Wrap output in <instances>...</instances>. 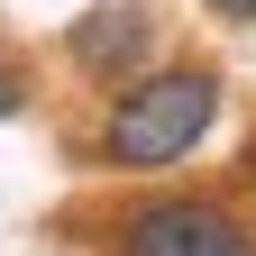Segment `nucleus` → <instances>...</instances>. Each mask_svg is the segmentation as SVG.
Returning a JSON list of instances; mask_svg holds the SVG:
<instances>
[{
    "label": "nucleus",
    "instance_id": "obj_1",
    "mask_svg": "<svg viewBox=\"0 0 256 256\" xmlns=\"http://www.w3.org/2000/svg\"><path fill=\"white\" fill-rule=\"evenodd\" d=\"M220 119V74L210 64H146L119 82L101 119V165L110 174H174Z\"/></svg>",
    "mask_w": 256,
    "mask_h": 256
},
{
    "label": "nucleus",
    "instance_id": "obj_2",
    "mask_svg": "<svg viewBox=\"0 0 256 256\" xmlns=\"http://www.w3.org/2000/svg\"><path fill=\"white\" fill-rule=\"evenodd\" d=\"M119 256H256V238L210 192H156L119 220Z\"/></svg>",
    "mask_w": 256,
    "mask_h": 256
},
{
    "label": "nucleus",
    "instance_id": "obj_3",
    "mask_svg": "<svg viewBox=\"0 0 256 256\" xmlns=\"http://www.w3.org/2000/svg\"><path fill=\"white\" fill-rule=\"evenodd\" d=\"M146 55H156V18L138 10V0H101V10H82L74 28H64V64H74L82 82H128V74H146Z\"/></svg>",
    "mask_w": 256,
    "mask_h": 256
},
{
    "label": "nucleus",
    "instance_id": "obj_4",
    "mask_svg": "<svg viewBox=\"0 0 256 256\" xmlns=\"http://www.w3.org/2000/svg\"><path fill=\"white\" fill-rule=\"evenodd\" d=\"M28 110V74H18V64H0V119H18Z\"/></svg>",
    "mask_w": 256,
    "mask_h": 256
},
{
    "label": "nucleus",
    "instance_id": "obj_5",
    "mask_svg": "<svg viewBox=\"0 0 256 256\" xmlns=\"http://www.w3.org/2000/svg\"><path fill=\"white\" fill-rule=\"evenodd\" d=\"M210 10H220V18H256V0H210Z\"/></svg>",
    "mask_w": 256,
    "mask_h": 256
}]
</instances>
